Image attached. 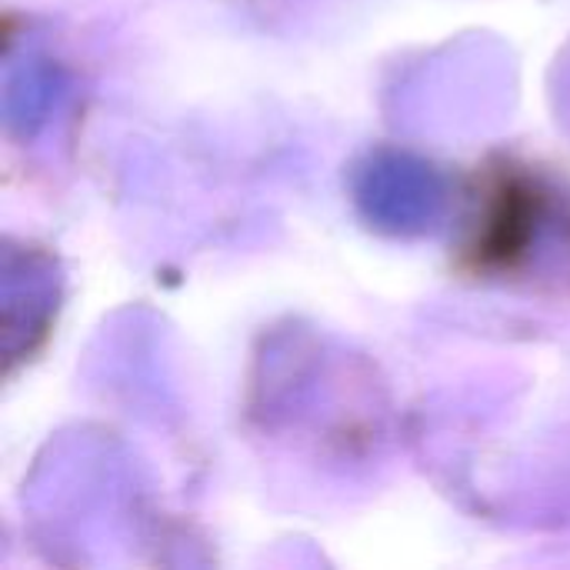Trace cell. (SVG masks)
I'll return each mask as SVG.
<instances>
[{"label":"cell","instance_id":"6da1fadb","mask_svg":"<svg viewBox=\"0 0 570 570\" xmlns=\"http://www.w3.org/2000/svg\"><path fill=\"white\" fill-rule=\"evenodd\" d=\"M354 194L367 220L394 234L424 230L444 210L441 177L428 164L404 154L371 157L354 180Z\"/></svg>","mask_w":570,"mask_h":570},{"label":"cell","instance_id":"7a4b0ae2","mask_svg":"<svg viewBox=\"0 0 570 570\" xmlns=\"http://www.w3.org/2000/svg\"><path fill=\"white\" fill-rule=\"evenodd\" d=\"M63 94V80L60 70L50 60H23L17 70L7 73V94H3V110H7V124L30 137L47 114L57 107Z\"/></svg>","mask_w":570,"mask_h":570}]
</instances>
